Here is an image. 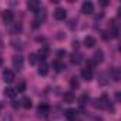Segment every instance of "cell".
Listing matches in <instances>:
<instances>
[{
    "label": "cell",
    "instance_id": "cell-14",
    "mask_svg": "<svg viewBox=\"0 0 121 121\" xmlns=\"http://www.w3.org/2000/svg\"><path fill=\"white\" fill-rule=\"evenodd\" d=\"M51 66H53V69H54V70H56L57 73L63 71V70L66 69V67H64V64H63L61 61H58V60H56V61H53V64H51Z\"/></svg>",
    "mask_w": 121,
    "mask_h": 121
},
{
    "label": "cell",
    "instance_id": "cell-7",
    "mask_svg": "<svg viewBox=\"0 0 121 121\" xmlns=\"http://www.w3.org/2000/svg\"><path fill=\"white\" fill-rule=\"evenodd\" d=\"M13 19H14V14H13V12L7 10V12H4V13H3V23H4V24H12Z\"/></svg>",
    "mask_w": 121,
    "mask_h": 121
},
{
    "label": "cell",
    "instance_id": "cell-25",
    "mask_svg": "<svg viewBox=\"0 0 121 121\" xmlns=\"http://www.w3.org/2000/svg\"><path fill=\"white\" fill-rule=\"evenodd\" d=\"M105 77H107L105 74H101V76H100V84H101V86H105V84H107V80H105Z\"/></svg>",
    "mask_w": 121,
    "mask_h": 121
},
{
    "label": "cell",
    "instance_id": "cell-31",
    "mask_svg": "<svg viewBox=\"0 0 121 121\" xmlns=\"http://www.w3.org/2000/svg\"><path fill=\"white\" fill-rule=\"evenodd\" d=\"M73 47H74V48H77V47H78V41H77V40H76V41H73Z\"/></svg>",
    "mask_w": 121,
    "mask_h": 121
},
{
    "label": "cell",
    "instance_id": "cell-8",
    "mask_svg": "<svg viewBox=\"0 0 121 121\" xmlns=\"http://www.w3.org/2000/svg\"><path fill=\"white\" fill-rule=\"evenodd\" d=\"M10 46L13 48H16V50H23L24 48V41H22L20 39H13L10 41Z\"/></svg>",
    "mask_w": 121,
    "mask_h": 121
},
{
    "label": "cell",
    "instance_id": "cell-1",
    "mask_svg": "<svg viewBox=\"0 0 121 121\" xmlns=\"http://www.w3.org/2000/svg\"><path fill=\"white\" fill-rule=\"evenodd\" d=\"M94 107H97V108H110V100H108V97L105 94H103L100 100L94 101Z\"/></svg>",
    "mask_w": 121,
    "mask_h": 121
},
{
    "label": "cell",
    "instance_id": "cell-11",
    "mask_svg": "<svg viewBox=\"0 0 121 121\" xmlns=\"http://www.w3.org/2000/svg\"><path fill=\"white\" fill-rule=\"evenodd\" d=\"M81 77L86 80V81H90L93 78V70H88V69H83L81 70Z\"/></svg>",
    "mask_w": 121,
    "mask_h": 121
},
{
    "label": "cell",
    "instance_id": "cell-10",
    "mask_svg": "<svg viewBox=\"0 0 121 121\" xmlns=\"http://www.w3.org/2000/svg\"><path fill=\"white\" fill-rule=\"evenodd\" d=\"M104 60V53L101 51V50H97L95 53H94V58H93V61L95 63V64H98V63H101Z\"/></svg>",
    "mask_w": 121,
    "mask_h": 121
},
{
    "label": "cell",
    "instance_id": "cell-32",
    "mask_svg": "<svg viewBox=\"0 0 121 121\" xmlns=\"http://www.w3.org/2000/svg\"><path fill=\"white\" fill-rule=\"evenodd\" d=\"M2 64H3V58H2V57H0V66H2Z\"/></svg>",
    "mask_w": 121,
    "mask_h": 121
},
{
    "label": "cell",
    "instance_id": "cell-5",
    "mask_svg": "<svg viewBox=\"0 0 121 121\" xmlns=\"http://www.w3.org/2000/svg\"><path fill=\"white\" fill-rule=\"evenodd\" d=\"M66 16H67V13H66V10L64 9H56L54 10V19L56 20H58V22H61V20H64L66 19Z\"/></svg>",
    "mask_w": 121,
    "mask_h": 121
},
{
    "label": "cell",
    "instance_id": "cell-12",
    "mask_svg": "<svg viewBox=\"0 0 121 121\" xmlns=\"http://www.w3.org/2000/svg\"><path fill=\"white\" fill-rule=\"evenodd\" d=\"M66 118L67 120H70V121H74L76 120V117H77V111L76 110H73V108H69V110H66Z\"/></svg>",
    "mask_w": 121,
    "mask_h": 121
},
{
    "label": "cell",
    "instance_id": "cell-26",
    "mask_svg": "<svg viewBox=\"0 0 121 121\" xmlns=\"http://www.w3.org/2000/svg\"><path fill=\"white\" fill-rule=\"evenodd\" d=\"M66 50H58L57 51V56H58V58H63V57H66Z\"/></svg>",
    "mask_w": 121,
    "mask_h": 121
},
{
    "label": "cell",
    "instance_id": "cell-23",
    "mask_svg": "<svg viewBox=\"0 0 121 121\" xmlns=\"http://www.w3.org/2000/svg\"><path fill=\"white\" fill-rule=\"evenodd\" d=\"M29 63H30V64H36V63H37V54L33 53V54L29 56Z\"/></svg>",
    "mask_w": 121,
    "mask_h": 121
},
{
    "label": "cell",
    "instance_id": "cell-9",
    "mask_svg": "<svg viewBox=\"0 0 121 121\" xmlns=\"http://www.w3.org/2000/svg\"><path fill=\"white\" fill-rule=\"evenodd\" d=\"M3 80H4L6 83H12V81L14 80V73H13L12 70H4V71H3Z\"/></svg>",
    "mask_w": 121,
    "mask_h": 121
},
{
    "label": "cell",
    "instance_id": "cell-28",
    "mask_svg": "<svg viewBox=\"0 0 121 121\" xmlns=\"http://www.w3.org/2000/svg\"><path fill=\"white\" fill-rule=\"evenodd\" d=\"M111 34H112V37H118V29H112Z\"/></svg>",
    "mask_w": 121,
    "mask_h": 121
},
{
    "label": "cell",
    "instance_id": "cell-30",
    "mask_svg": "<svg viewBox=\"0 0 121 121\" xmlns=\"http://www.w3.org/2000/svg\"><path fill=\"white\" fill-rule=\"evenodd\" d=\"M74 23H76V20H71V22H70V24H69L70 29H74Z\"/></svg>",
    "mask_w": 121,
    "mask_h": 121
},
{
    "label": "cell",
    "instance_id": "cell-19",
    "mask_svg": "<svg viewBox=\"0 0 121 121\" xmlns=\"http://www.w3.org/2000/svg\"><path fill=\"white\" fill-rule=\"evenodd\" d=\"M22 30H23V24H22V23H16V24L13 26V29H12V33H13V34H19Z\"/></svg>",
    "mask_w": 121,
    "mask_h": 121
},
{
    "label": "cell",
    "instance_id": "cell-16",
    "mask_svg": "<svg viewBox=\"0 0 121 121\" xmlns=\"http://www.w3.org/2000/svg\"><path fill=\"white\" fill-rule=\"evenodd\" d=\"M63 98H64V103H73L76 97H74V94H73L71 91H67V93H64Z\"/></svg>",
    "mask_w": 121,
    "mask_h": 121
},
{
    "label": "cell",
    "instance_id": "cell-15",
    "mask_svg": "<svg viewBox=\"0 0 121 121\" xmlns=\"http://www.w3.org/2000/svg\"><path fill=\"white\" fill-rule=\"evenodd\" d=\"M47 73H48V66L44 61H41V64L39 66V74L40 76H46Z\"/></svg>",
    "mask_w": 121,
    "mask_h": 121
},
{
    "label": "cell",
    "instance_id": "cell-27",
    "mask_svg": "<svg viewBox=\"0 0 121 121\" xmlns=\"http://www.w3.org/2000/svg\"><path fill=\"white\" fill-rule=\"evenodd\" d=\"M87 100H88V97H87L86 94H83V95L80 97V103H81V104H86V101H87Z\"/></svg>",
    "mask_w": 121,
    "mask_h": 121
},
{
    "label": "cell",
    "instance_id": "cell-29",
    "mask_svg": "<svg viewBox=\"0 0 121 121\" xmlns=\"http://www.w3.org/2000/svg\"><path fill=\"white\" fill-rule=\"evenodd\" d=\"M12 105H13V108H19V107H20V103H17V101H13V104H12Z\"/></svg>",
    "mask_w": 121,
    "mask_h": 121
},
{
    "label": "cell",
    "instance_id": "cell-6",
    "mask_svg": "<svg viewBox=\"0 0 121 121\" xmlns=\"http://www.w3.org/2000/svg\"><path fill=\"white\" fill-rule=\"evenodd\" d=\"M27 7L30 9V12L36 13L40 9V2H37V0H29V2H27Z\"/></svg>",
    "mask_w": 121,
    "mask_h": 121
},
{
    "label": "cell",
    "instance_id": "cell-21",
    "mask_svg": "<svg viewBox=\"0 0 121 121\" xmlns=\"http://www.w3.org/2000/svg\"><path fill=\"white\" fill-rule=\"evenodd\" d=\"M70 87L74 90V88H78L80 87V83H78V80L76 78V77H73L71 80H70Z\"/></svg>",
    "mask_w": 121,
    "mask_h": 121
},
{
    "label": "cell",
    "instance_id": "cell-2",
    "mask_svg": "<svg viewBox=\"0 0 121 121\" xmlns=\"http://www.w3.org/2000/svg\"><path fill=\"white\" fill-rule=\"evenodd\" d=\"M23 63H24V58L20 54H17V56L13 57V67L16 70H22L23 69Z\"/></svg>",
    "mask_w": 121,
    "mask_h": 121
},
{
    "label": "cell",
    "instance_id": "cell-18",
    "mask_svg": "<svg viewBox=\"0 0 121 121\" xmlns=\"http://www.w3.org/2000/svg\"><path fill=\"white\" fill-rule=\"evenodd\" d=\"M22 105H23L26 110H30V108H31V105H33V103H31V100H30L29 97H24V98L22 100Z\"/></svg>",
    "mask_w": 121,
    "mask_h": 121
},
{
    "label": "cell",
    "instance_id": "cell-4",
    "mask_svg": "<svg viewBox=\"0 0 121 121\" xmlns=\"http://www.w3.org/2000/svg\"><path fill=\"white\" fill-rule=\"evenodd\" d=\"M81 12H83L84 14H91V13L94 12V4H93L91 2H84L83 6H81Z\"/></svg>",
    "mask_w": 121,
    "mask_h": 121
},
{
    "label": "cell",
    "instance_id": "cell-24",
    "mask_svg": "<svg viewBox=\"0 0 121 121\" xmlns=\"http://www.w3.org/2000/svg\"><path fill=\"white\" fill-rule=\"evenodd\" d=\"M112 78H114V81H120V70L118 69L112 70Z\"/></svg>",
    "mask_w": 121,
    "mask_h": 121
},
{
    "label": "cell",
    "instance_id": "cell-20",
    "mask_svg": "<svg viewBox=\"0 0 121 121\" xmlns=\"http://www.w3.org/2000/svg\"><path fill=\"white\" fill-rule=\"evenodd\" d=\"M4 94H6L7 97H10V98H14L16 94H17V91L13 90V88H6V90H4Z\"/></svg>",
    "mask_w": 121,
    "mask_h": 121
},
{
    "label": "cell",
    "instance_id": "cell-3",
    "mask_svg": "<svg viewBox=\"0 0 121 121\" xmlns=\"http://www.w3.org/2000/svg\"><path fill=\"white\" fill-rule=\"evenodd\" d=\"M50 114V107L47 104H40L37 108V115L39 117H47Z\"/></svg>",
    "mask_w": 121,
    "mask_h": 121
},
{
    "label": "cell",
    "instance_id": "cell-13",
    "mask_svg": "<svg viewBox=\"0 0 121 121\" xmlns=\"http://www.w3.org/2000/svg\"><path fill=\"white\" fill-rule=\"evenodd\" d=\"M95 43H97V41H95V39H94V37H91V36H88V37H86V39H84V46H86V47H88V48L94 47V46H95Z\"/></svg>",
    "mask_w": 121,
    "mask_h": 121
},
{
    "label": "cell",
    "instance_id": "cell-22",
    "mask_svg": "<svg viewBox=\"0 0 121 121\" xmlns=\"http://www.w3.org/2000/svg\"><path fill=\"white\" fill-rule=\"evenodd\" d=\"M17 91H19V93H24V91H26V83H24V81H19V84H17Z\"/></svg>",
    "mask_w": 121,
    "mask_h": 121
},
{
    "label": "cell",
    "instance_id": "cell-17",
    "mask_svg": "<svg viewBox=\"0 0 121 121\" xmlns=\"http://www.w3.org/2000/svg\"><path fill=\"white\" fill-rule=\"evenodd\" d=\"M81 60H83V58H81V54H80V53H73V54H71V63H73V64H78Z\"/></svg>",
    "mask_w": 121,
    "mask_h": 121
}]
</instances>
